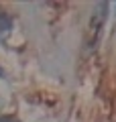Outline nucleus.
Returning a JSON list of instances; mask_svg holds the SVG:
<instances>
[{
	"instance_id": "1",
	"label": "nucleus",
	"mask_w": 116,
	"mask_h": 122,
	"mask_svg": "<svg viewBox=\"0 0 116 122\" xmlns=\"http://www.w3.org/2000/svg\"><path fill=\"white\" fill-rule=\"evenodd\" d=\"M106 8H108L106 2H100V4L96 6V12H94V16H92V25H90V30L94 35L100 33V26H102L104 18H106Z\"/></svg>"
},
{
	"instance_id": "2",
	"label": "nucleus",
	"mask_w": 116,
	"mask_h": 122,
	"mask_svg": "<svg viewBox=\"0 0 116 122\" xmlns=\"http://www.w3.org/2000/svg\"><path fill=\"white\" fill-rule=\"evenodd\" d=\"M12 29V18L8 14H0V33H8Z\"/></svg>"
},
{
	"instance_id": "3",
	"label": "nucleus",
	"mask_w": 116,
	"mask_h": 122,
	"mask_svg": "<svg viewBox=\"0 0 116 122\" xmlns=\"http://www.w3.org/2000/svg\"><path fill=\"white\" fill-rule=\"evenodd\" d=\"M0 122H16V120L10 118V116H2V118H0Z\"/></svg>"
}]
</instances>
